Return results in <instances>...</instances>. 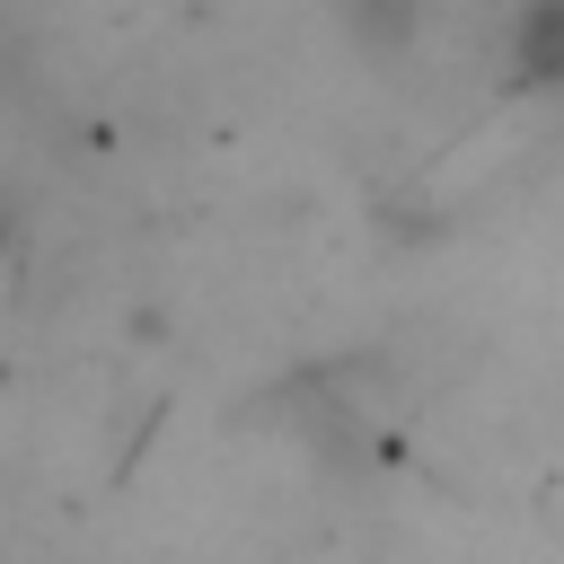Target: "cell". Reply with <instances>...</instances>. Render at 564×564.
Segmentation results:
<instances>
[{"instance_id": "6da1fadb", "label": "cell", "mask_w": 564, "mask_h": 564, "mask_svg": "<svg viewBox=\"0 0 564 564\" xmlns=\"http://www.w3.org/2000/svg\"><path fill=\"white\" fill-rule=\"evenodd\" d=\"M502 79L546 97L564 88V0H511V26H502Z\"/></svg>"}]
</instances>
